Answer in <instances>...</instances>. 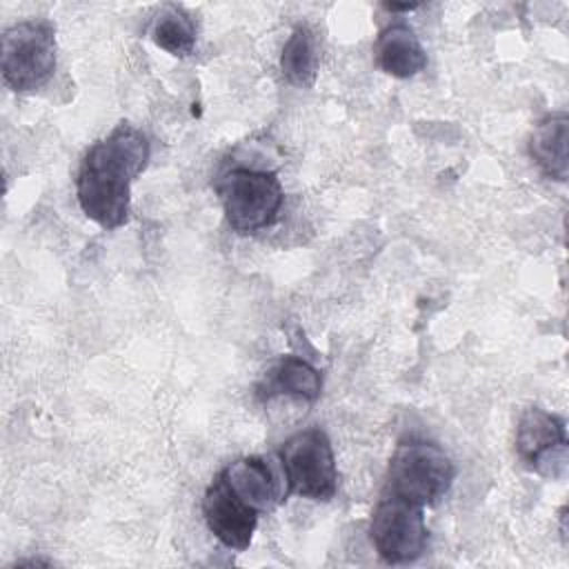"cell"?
<instances>
[{
    "mask_svg": "<svg viewBox=\"0 0 569 569\" xmlns=\"http://www.w3.org/2000/svg\"><path fill=\"white\" fill-rule=\"evenodd\" d=\"M378 67L393 78H413L427 67V53L407 22L387 24L373 44Z\"/></svg>",
    "mask_w": 569,
    "mask_h": 569,
    "instance_id": "obj_11",
    "label": "cell"
},
{
    "mask_svg": "<svg viewBox=\"0 0 569 569\" xmlns=\"http://www.w3.org/2000/svg\"><path fill=\"white\" fill-rule=\"evenodd\" d=\"M369 538L382 562H416L429 542L425 507L380 491L369 522Z\"/></svg>",
    "mask_w": 569,
    "mask_h": 569,
    "instance_id": "obj_6",
    "label": "cell"
},
{
    "mask_svg": "<svg viewBox=\"0 0 569 569\" xmlns=\"http://www.w3.org/2000/svg\"><path fill=\"white\" fill-rule=\"evenodd\" d=\"M516 453L533 471L562 478L567 469L565 420L542 407H527L516 427Z\"/></svg>",
    "mask_w": 569,
    "mask_h": 569,
    "instance_id": "obj_7",
    "label": "cell"
},
{
    "mask_svg": "<svg viewBox=\"0 0 569 569\" xmlns=\"http://www.w3.org/2000/svg\"><path fill=\"white\" fill-rule=\"evenodd\" d=\"M151 40L176 58L191 56L196 47V22L182 7L167 4L151 24Z\"/></svg>",
    "mask_w": 569,
    "mask_h": 569,
    "instance_id": "obj_14",
    "label": "cell"
},
{
    "mask_svg": "<svg viewBox=\"0 0 569 569\" xmlns=\"http://www.w3.org/2000/svg\"><path fill=\"white\" fill-rule=\"evenodd\" d=\"M456 465L442 447L427 440L400 442L389 458L382 491L418 507L438 505L451 489Z\"/></svg>",
    "mask_w": 569,
    "mask_h": 569,
    "instance_id": "obj_3",
    "label": "cell"
},
{
    "mask_svg": "<svg viewBox=\"0 0 569 569\" xmlns=\"http://www.w3.org/2000/svg\"><path fill=\"white\" fill-rule=\"evenodd\" d=\"M280 471L287 496L307 500H331L338 491V467L329 436L320 427H309L289 436L280 451Z\"/></svg>",
    "mask_w": 569,
    "mask_h": 569,
    "instance_id": "obj_4",
    "label": "cell"
},
{
    "mask_svg": "<svg viewBox=\"0 0 569 569\" xmlns=\"http://www.w3.org/2000/svg\"><path fill=\"white\" fill-rule=\"evenodd\" d=\"M56 27L51 20H20L2 33V80L16 93L49 82L56 71Z\"/></svg>",
    "mask_w": 569,
    "mask_h": 569,
    "instance_id": "obj_5",
    "label": "cell"
},
{
    "mask_svg": "<svg viewBox=\"0 0 569 569\" xmlns=\"http://www.w3.org/2000/svg\"><path fill=\"white\" fill-rule=\"evenodd\" d=\"M22 565H51V560H38V558H31V560H16L13 567H22Z\"/></svg>",
    "mask_w": 569,
    "mask_h": 569,
    "instance_id": "obj_16",
    "label": "cell"
},
{
    "mask_svg": "<svg viewBox=\"0 0 569 569\" xmlns=\"http://www.w3.org/2000/svg\"><path fill=\"white\" fill-rule=\"evenodd\" d=\"M316 36L307 24H298L287 38L280 56V71L293 87H311L318 76Z\"/></svg>",
    "mask_w": 569,
    "mask_h": 569,
    "instance_id": "obj_13",
    "label": "cell"
},
{
    "mask_svg": "<svg viewBox=\"0 0 569 569\" xmlns=\"http://www.w3.org/2000/svg\"><path fill=\"white\" fill-rule=\"evenodd\" d=\"M202 516L207 529L229 549L244 551L256 533L260 511L244 502L218 471L202 496Z\"/></svg>",
    "mask_w": 569,
    "mask_h": 569,
    "instance_id": "obj_8",
    "label": "cell"
},
{
    "mask_svg": "<svg viewBox=\"0 0 569 569\" xmlns=\"http://www.w3.org/2000/svg\"><path fill=\"white\" fill-rule=\"evenodd\" d=\"M567 140H569V116L565 111L547 113L540 118L529 136L527 149L533 164L542 176L558 182L567 180Z\"/></svg>",
    "mask_w": 569,
    "mask_h": 569,
    "instance_id": "obj_12",
    "label": "cell"
},
{
    "mask_svg": "<svg viewBox=\"0 0 569 569\" xmlns=\"http://www.w3.org/2000/svg\"><path fill=\"white\" fill-rule=\"evenodd\" d=\"M149 156L147 136L129 122H120L107 138L93 142L76 178V198L82 213L107 231L127 224L131 184L147 169Z\"/></svg>",
    "mask_w": 569,
    "mask_h": 569,
    "instance_id": "obj_1",
    "label": "cell"
},
{
    "mask_svg": "<svg viewBox=\"0 0 569 569\" xmlns=\"http://www.w3.org/2000/svg\"><path fill=\"white\" fill-rule=\"evenodd\" d=\"M387 11H413L418 9V4H385Z\"/></svg>",
    "mask_w": 569,
    "mask_h": 569,
    "instance_id": "obj_15",
    "label": "cell"
},
{
    "mask_svg": "<svg viewBox=\"0 0 569 569\" xmlns=\"http://www.w3.org/2000/svg\"><path fill=\"white\" fill-rule=\"evenodd\" d=\"M213 189L224 220L236 233H256L271 227L284 202L282 182L271 169L231 167L216 178Z\"/></svg>",
    "mask_w": 569,
    "mask_h": 569,
    "instance_id": "obj_2",
    "label": "cell"
},
{
    "mask_svg": "<svg viewBox=\"0 0 569 569\" xmlns=\"http://www.w3.org/2000/svg\"><path fill=\"white\" fill-rule=\"evenodd\" d=\"M322 393V373L298 356H282L273 360L262 378L256 382V398L271 400L276 396H291L307 402L318 400Z\"/></svg>",
    "mask_w": 569,
    "mask_h": 569,
    "instance_id": "obj_10",
    "label": "cell"
},
{
    "mask_svg": "<svg viewBox=\"0 0 569 569\" xmlns=\"http://www.w3.org/2000/svg\"><path fill=\"white\" fill-rule=\"evenodd\" d=\"M220 473L227 485L260 513H269L287 498L284 480H278L271 465L260 456H242L220 469Z\"/></svg>",
    "mask_w": 569,
    "mask_h": 569,
    "instance_id": "obj_9",
    "label": "cell"
}]
</instances>
